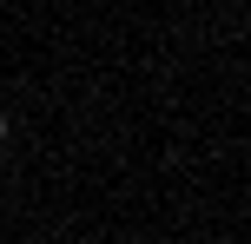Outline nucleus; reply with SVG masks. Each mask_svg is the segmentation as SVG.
I'll return each instance as SVG.
<instances>
[{
	"label": "nucleus",
	"mask_w": 251,
	"mask_h": 244,
	"mask_svg": "<svg viewBox=\"0 0 251 244\" xmlns=\"http://www.w3.org/2000/svg\"><path fill=\"white\" fill-rule=\"evenodd\" d=\"M0 145H7V112H0Z\"/></svg>",
	"instance_id": "nucleus-1"
}]
</instances>
